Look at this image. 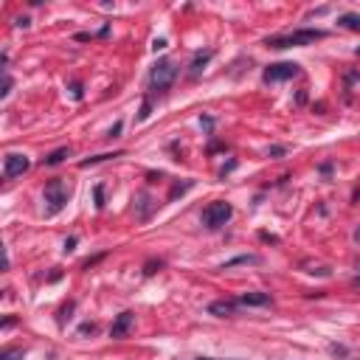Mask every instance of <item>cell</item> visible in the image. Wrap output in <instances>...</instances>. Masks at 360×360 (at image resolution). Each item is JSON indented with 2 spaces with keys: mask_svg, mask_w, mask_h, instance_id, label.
I'll return each mask as SVG.
<instances>
[{
  "mask_svg": "<svg viewBox=\"0 0 360 360\" xmlns=\"http://www.w3.org/2000/svg\"><path fill=\"white\" fill-rule=\"evenodd\" d=\"M338 26L340 29H349V31H360V15L357 12H346V15L338 17Z\"/></svg>",
  "mask_w": 360,
  "mask_h": 360,
  "instance_id": "cell-14",
  "label": "cell"
},
{
  "mask_svg": "<svg viewBox=\"0 0 360 360\" xmlns=\"http://www.w3.org/2000/svg\"><path fill=\"white\" fill-rule=\"evenodd\" d=\"M29 169H31V161L26 155H20V152H9L3 158V177L6 180H15V177L26 175Z\"/></svg>",
  "mask_w": 360,
  "mask_h": 360,
  "instance_id": "cell-6",
  "label": "cell"
},
{
  "mask_svg": "<svg viewBox=\"0 0 360 360\" xmlns=\"http://www.w3.org/2000/svg\"><path fill=\"white\" fill-rule=\"evenodd\" d=\"M110 158H121V152H107V155H96V158H87V161H82V169H87V166H96V163H104V161H110Z\"/></svg>",
  "mask_w": 360,
  "mask_h": 360,
  "instance_id": "cell-15",
  "label": "cell"
},
{
  "mask_svg": "<svg viewBox=\"0 0 360 360\" xmlns=\"http://www.w3.org/2000/svg\"><path fill=\"white\" fill-rule=\"evenodd\" d=\"M0 360H23V349H6L0 354Z\"/></svg>",
  "mask_w": 360,
  "mask_h": 360,
  "instance_id": "cell-21",
  "label": "cell"
},
{
  "mask_svg": "<svg viewBox=\"0 0 360 360\" xmlns=\"http://www.w3.org/2000/svg\"><path fill=\"white\" fill-rule=\"evenodd\" d=\"M282 155H287V149H284V147H279V144L270 147V158H282Z\"/></svg>",
  "mask_w": 360,
  "mask_h": 360,
  "instance_id": "cell-27",
  "label": "cell"
},
{
  "mask_svg": "<svg viewBox=\"0 0 360 360\" xmlns=\"http://www.w3.org/2000/svg\"><path fill=\"white\" fill-rule=\"evenodd\" d=\"M236 307H239V301H225V298H222V301H214L211 307H208V312L217 318H231L233 312H236Z\"/></svg>",
  "mask_w": 360,
  "mask_h": 360,
  "instance_id": "cell-11",
  "label": "cell"
},
{
  "mask_svg": "<svg viewBox=\"0 0 360 360\" xmlns=\"http://www.w3.org/2000/svg\"><path fill=\"white\" fill-rule=\"evenodd\" d=\"M231 217H233V205L225 203V200H214V203H208L203 208V214H200V219H203V225L208 228V231H219Z\"/></svg>",
  "mask_w": 360,
  "mask_h": 360,
  "instance_id": "cell-4",
  "label": "cell"
},
{
  "mask_svg": "<svg viewBox=\"0 0 360 360\" xmlns=\"http://www.w3.org/2000/svg\"><path fill=\"white\" fill-rule=\"evenodd\" d=\"M149 110H152V104H149V99H144L141 110H138V121H147L149 118Z\"/></svg>",
  "mask_w": 360,
  "mask_h": 360,
  "instance_id": "cell-24",
  "label": "cell"
},
{
  "mask_svg": "<svg viewBox=\"0 0 360 360\" xmlns=\"http://www.w3.org/2000/svg\"><path fill=\"white\" fill-rule=\"evenodd\" d=\"M166 45H169V43H166V40H163V37H161V40H155V43H152V51H155V54H158V51H163V48H166Z\"/></svg>",
  "mask_w": 360,
  "mask_h": 360,
  "instance_id": "cell-30",
  "label": "cell"
},
{
  "mask_svg": "<svg viewBox=\"0 0 360 360\" xmlns=\"http://www.w3.org/2000/svg\"><path fill=\"white\" fill-rule=\"evenodd\" d=\"M43 200H45V217H57L68 205V200H71V189L62 183V177H54V180L45 183Z\"/></svg>",
  "mask_w": 360,
  "mask_h": 360,
  "instance_id": "cell-3",
  "label": "cell"
},
{
  "mask_svg": "<svg viewBox=\"0 0 360 360\" xmlns=\"http://www.w3.org/2000/svg\"><path fill=\"white\" fill-rule=\"evenodd\" d=\"M259 239H262V242H268V245H279V242H282L279 236H276V233H268V231H259Z\"/></svg>",
  "mask_w": 360,
  "mask_h": 360,
  "instance_id": "cell-22",
  "label": "cell"
},
{
  "mask_svg": "<svg viewBox=\"0 0 360 360\" xmlns=\"http://www.w3.org/2000/svg\"><path fill=\"white\" fill-rule=\"evenodd\" d=\"M15 26H17V29H29V26H31V20H29V17H17V20H15Z\"/></svg>",
  "mask_w": 360,
  "mask_h": 360,
  "instance_id": "cell-31",
  "label": "cell"
},
{
  "mask_svg": "<svg viewBox=\"0 0 360 360\" xmlns=\"http://www.w3.org/2000/svg\"><path fill=\"white\" fill-rule=\"evenodd\" d=\"M352 287H357V290H360V276H354V279H352Z\"/></svg>",
  "mask_w": 360,
  "mask_h": 360,
  "instance_id": "cell-37",
  "label": "cell"
},
{
  "mask_svg": "<svg viewBox=\"0 0 360 360\" xmlns=\"http://www.w3.org/2000/svg\"><path fill=\"white\" fill-rule=\"evenodd\" d=\"M200 124H203L205 130H211V127H214V118H208V115H203V118H200Z\"/></svg>",
  "mask_w": 360,
  "mask_h": 360,
  "instance_id": "cell-34",
  "label": "cell"
},
{
  "mask_svg": "<svg viewBox=\"0 0 360 360\" xmlns=\"http://www.w3.org/2000/svg\"><path fill=\"white\" fill-rule=\"evenodd\" d=\"M233 169H236V161H228L225 166H222V169H219V177H225L228 172H233Z\"/></svg>",
  "mask_w": 360,
  "mask_h": 360,
  "instance_id": "cell-29",
  "label": "cell"
},
{
  "mask_svg": "<svg viewBox=\"0 0 360 360\" xmlns=\"http://www.w3.org/2000/svg\"><path fill=\"white\" fill-rule=\"evenodd\" d=\"M68 155H71V147H59V149H54V152H48V155L43 158V166H57V163H62Z\"/></svg>",
  "mask_w": 360,
  "mask_h": 360,
  "instance_id": "cell-12",
  "label": "cell"
},
{
  "mask_svg": "<svg viewBox=\"0 0 360 360\" xmlns=\"http://www.w3.org/2000/svg\"><path fill=\"white\" fill-rule=\"evenodd\" d=\"M12 85H15V82H12V76L6 73V76H3V90H0V99H6L9 93H12Z\"/></svg>",
  "mask_w": 360,
  "mask_h": 360,
  "instance_id": "cell-23",
  "label": "cell"
},
{
  "mask_svg": "<svg viewBox=\"0 0 360 360\" xmlns=\"http://www.w3.org/2000/svg\"><path fill=\"white\" fill-rule=\"evenodd\" d=\"M318 40H326V31L321 29H296V31H287V34H273L265 40L268 48L276 51H284V48H304V45H312Z\"/></svg>",
  "mask_w": 360,
  "mask_h": 360,
  "instance_id": "cell-1",
  "label": "cell"
},
{
  "mask_svg": "<svg viewBox=\"0 0 360 360\" xmlns=\"http://www.w3.org/2000/svg\"><path fill=\"white\" fill-rule=\"evenodd\" d=\"M79 332H82V335H93V332H96V324H85Z\"/></svg>",
  "mask_w": 360,
  "mask_h": 360,
  "instance_id": "cell-32",
  "label": "cell"
},
{
  "mask_svg": "<svg viewBox=\"0 0 360 360\" xmlns=\"http://www.w3.org/2000/svg\"><path fill=\"white\" fill-rule=\"evenodd\" d=\"M121 130H124V124H121V121H115L113 127H110V133H107V138H110V141H113V138H118Z\"/></svg>",
  "mask_w": 360,
  "mask_h": 360,
  "instance_id": "cell-26",
  "label": "cell"
},
{
  "mask_svg": "<svg viewBox=\"0 0 360 360\" xmlns=\"http://www.w3.org/2000/svg\"><path fill=\"white\" fill-rule=\"evenodd\" d=\"M107 254H96V256H90V259H85L82 262V270H90V268H96V265H99L101 259H104Z\"/></svg>",
  "mask_w": 360,
  "mask_h": 360,
  "instance_id": "cell-19",
  "label": "cell"
},
{
  "mask_svg": "<svg viewBox=\"0 0 360 360\" xmlns=\"http://www.w3.org/2000/svg\"><path fill=\"white\" fill-rule=\"evenodd\" d=\"M161 268H163V259H149L147 265H144V273H147V276H152V273H158Z\"/></svg>",
  "mask_w": 360,
  "mask_h": 360,
  "instance_id": "cell-18",
  "label": "cell"
},
{
  "mask_svg": "<svg viewBox=\"0 0 360 360\" xmlns=\"http://www.w3.org/2000/svg\"><path fill=\"white\" fill-rule=\"evenodd\" d=\"M73 307H76V304H73V301H68V304L62 307V310H59V315H57V324H59V326H65V321H71V312H73Z\"/></svg>",
  "mask_w": 360,
  "mask_h": 360,
  "instance_id": "cell-16",
  "label": "cell"
},
{
  "mask_svg": "<svg viewBox=\"0 0 360 360\" xmlns=\"http://www.w3.org/2000/svg\"><path fill=\"white\" fill-rule=\"evenodd\" d=\"M354 54H357V57H360V45H357V48H354Z\"/></svg>",
  "mask_w": 360,
  "mask_h": 360,
  "instance_id": "cell-40",
  "label": "cell"
},
{
  "mask_svg": "<svg viewBox=\"0 0 360 360\" xmlns=\"http://www.w3.org/2000/svg\"><path fill=\"white\" fill-rule=\"evenodd\" d=\"M194 360H214V357H194Z\"/></svg>",
  "mask_w": 360,
  "mask_h": 360,
  "instance_id": "cell-39",
  "label": "cell"
},
{
  "mask_svg": "<svg viewBox=\"0 0 360 360\" xmlns=\"http://www.w3.org/2000/svg\"><path fill=\"white\" fill-rule=\"evenodd\" d=\"M211 57H214V51H211V48L194 51V57H191V62H189V76H191V79H197L200 73L205 71V65L211 62Z\"/></svg>",
  "mask_w": 360,
  "mask_h": 360,
  "instance_id": "cell-8",
  "label": "cell"
},
{
  "mask_svg": "<svg viewBox=\"0 0 360 360\" xmlns=\"http://www.w3.org/2000/svg\"><path fill=\"white\" fill-rule=\"evenodd\" d=\"M354 79H357V71H349V73H346V87H349V85H352V82H354Z\"/></svg>",
  "mask_w": 360,
  "mask_h": 360,
  "instance_id": "cell-35",
  "label": "cell"
},
{
  "mask_svg": "<svg viewBox=\"0 0 360 360\" xmlns=\"http://www.w3.org/2000/svg\"><path fill=\"white\" fill-rule=\"evenodd\" d=\"M93 197H96V208H104V186H96V189H93Z\"/></svg>",
  "mask_w": 360,
  "mask_h": 360,
  "instance_id": "cell-20",
  "label": "cell"
},
{
  "mask_svg": "<svg viewBox=\"0 0 360 360\" xmlns=\"http://www.w3.org/2000/svg\"><path fill=\"white\" fill-rule=\"evenodd\" d=\"M259 262H262V256H256V254H245V256H236V259L222 262V270H231V268H236V265H259Z\"/></svg>",
  "mask_w": 360,
  "mask_h": 360,
  "instance_id": "cell-13",
  "label": "cell"
},
{
  "mask_svg": "<svg viewBox=\"0 0 360 360\" xmlns=\"http://www.w3.org/2000/svg\"><path fill=\"white\" fill-rule=\"evenodd\" d=\"M71 93L73 99H82V82H71Z\"/></svg>",
  "mask_w": 360,
  "mask_h": 360,
  "instance_id": "cell-28",
  "label": "cell"
},
{
  "mask_svg": "<svg viewBox=\"0 0 360 360\" xmlns=\"http://www.w3.org/2000/svg\"><path fill=\"white\" fill-rule=\"evenodd\" d=\"M236 301L242 307H268V304H273V298H270V293H242Z\"/></svg>",
  "mask_w": 360,
  "mask_h": 360,
  "instance_id": "cell-9",
  "label": "cell"
},
{
  "mask_svg": "<svg viewBox=\"0 0 360 360\" xmlns=\"http://www.w3.org/2000/svg\"><path fill=\"white\" fill-rule=\"evenodd\" d=\"M133 326H135V315H133V312H130V310L118 312V315H115V321H113V326H110V338H113V340L127 338Z\"/></svg>",
  "mask_w": 360,
  "mask_h": 360,
  "instance_id": "cell-7",
  "label": "cell"
},
{
  "mask_svg": "<svg viewBox=\"0 0 360 360\" xmlns=\"http://www.w3.org/2000/svg\"><path fill=\"white\" fill-rule=\"evenodd\" d=\"M17 324V318H6V321H3V329H9V326H15Z\"/></svg>",
  "mask_w": 360,
  "mask_h": 360,
  "instance_id": "cell-36",
  "label": "cell"
},
{
  "mask_svg": "<svg viewBox=\"0 0 360 360\" xmlns=\"http://www.w3.org/2000/svg\"><path fill=\"white\" fill-rule=\"evenodd\" d=\"M194 186V180H186V183H177V186H172V191H169V200H175V197H180V194H186V191Z\"/></svg>",
  "mask_w": 360,
  "mask_h": 360,
  "instance_id": "cell-17",
  "label": "cell"
},
{
  "mask_svg": "<svg viewBox=\"0 0 360 360\" xmlns=\"http://www.w3.org/2000/svg\"><path fill=\"white\" fill-rule=\"evenodd\" d=\"M354 239H357V242H360V228H357V231H354Z\"/></svg>",
  "mask_w": 360,
  "mask_h": 360,
  "instance_id": "cell-38",
  "label": "cell"
},
{
  "mask_svg": "<svg viewBox=\"0 0 360 360\" xmlns=\"http://www.w3.org/2000/svg\"><path fill=\"white\" fill-rule=\"evenodd\" d=\"M298 73H301V65H298V62H273V65L265 68L262 79H265L268 85H273V82H287V79H296Z\"/></svg>",
  "mask_w": 360,
  "mask_h": 360,
  "instance_id": "cell-5",
  "label": "cell"
},
{
  "mask_svg": "<svg viewBox=\"0 0 360 360\" xmlns=\"http://www.w3.org/2000/svg\"><path fill=\"white\" fill-rule=\"evenodd\" d=\"M76 236H68V239H65V245H62V251L65 254H73V251H76Z\"/></svg>",
  "mask_w": 360,
  "mask_h": 360,
  "instance_id": "cell-25",
  "label": "cell"
},
{
  "mask_svg": "<svg viewBox=\"0 0 360 360\" xmlns=\"http://www.w3.org/2000/svg\"><path fill=\"white\" fill-rule=\"evenodd\" d=\"M135 208H138V219L147 222L149 214H152V208H155V203H152V197H149L147 191H141V194H135Z\"/></svg>",
  "mask_w": 360,
  "mask_h": 360,
  "instance_id": "cell-10",
  "label": "cell"
},
{
  "mask_svg": "<svg viewBox=\"0 0 360 360\" xmlns=\"http://www.w3.org/2000/svg\"><path fill=\"white\" fill-rule=\"evenodd\" d=\"M175 79H177V65L172 59H158L149 68V90L155 96H166L175 85Z\"/></svg>",
  "mask_w": 360,
  "mask_h": 360,
  "instance_id": "cell-2",
  "label": "cell"
},
{
  "mask_svg": "<svg viewBox=\"0 0 360 360\" xmlns=\"http://www.w3.org/2000/svg\"><path fill=\"white\" fill-rule=\"evenodd\" d=\"M161 172H158V175H155V172H149V175H147V183H158V180H161Z\"/></svg>",
  "mask_w": 360,
  "mask_h": 360,
  "instance_id": "cell-33",
  "label": "cell"
}]
</instances>
